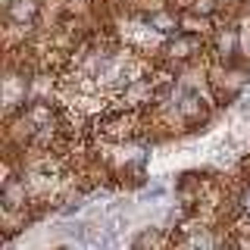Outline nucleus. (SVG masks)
<instances>
[{
    "label": "nucleus",
    "mask_w": 250,
    "mask_h": 250,
    "mask_svg": "<svg viewBox=\"0 0 250 250\" xmlns=\"http://www.w3.org/2000/svg\"><path fill=\"white\" fill-rule=\"evenodd\" d=\"M200 47H203V41H200L197 31H178L166 44V50H169V57H175V60H188V57H194Z\"/></svg>",
    "instance_id": "2"
},
{
    "label": "nucleus",
    "mask_w": 250,
    "mask_h": 250,
    "mask_svg": "<svg viewBox=\"0 0 250 250\" xmlns=\"http://www.w3.org/2000/svg\"><path fill=\"white\" fill-rule=\"evenodd\" d=\"M219 6H222V0H188V10H191L194 16H200V19H209V16H216Z\"/></svg>",
    "instance_id": "6"
},
{
    "label": "nucleus",
    "mask_w": 250,
    "mask_h": 250,
    "mask_svg": "<svg viewBox=\"0 0 250 250\" xmlns=\"http://www.w3.org/2000/svg\"><path fill=\"white\" fill-rule=\"evenodd\" d=\"M147 25H153L160 35H178V16L172 13V10H166V6H160V10H153L150 16H147Z\"/></svg>",
    "instance_id": "3"
},
{
    "label": "nucleus",
    "mask_w": 250,
    "mask_h": 250,
    "mask_svg": "<svg viewBox=\"0 0 250 250\" xmlns=\"http://www.w3.org/2000/svg\"><path fill=\"white\" fill-rule=\"evenodd\" d=\"M216 50L219 57H234V50H238V28H225L216 35Z\"/></svg>",
    "instance_id": "4"
},
{
    "label": "nucleus",
    "mask_w": 250,
    "mask_h": 250,
    "mask_svg": "<svg viewBox=\"0 0 250 250\" xmlns=\"http://www.w3.org/2000/svg\"><path fill=\"white\" fill-rule=\"evenodd\" d=\"M178 109H182L188 119H203V116H207V106H203V100L197 94H188L182 104H178Z\"/></svg>",
    "instance_id": "5"
},
{
    "label": "nucleus",
    "mask_w": 250,
    "mask_h": 250,
    "mask_svg": "<svg viewBox=\"0 0 250 250\" xmlns=\"http://www.w3.org/2000/svg\"><path fill=\"white\" fill-rule=\"evenodd\" d=\"M244 207H247V213H250V191L244 194Z\"/></svg>",
    "instance_id": "7"
},
{
    "label": "nucleus",
    "mask_w": 250,
    "mask_h": 250,
    "mask_svg": "<svg viewBox=\"0 0 250 250\" xmlns=\"http://www.w3.org/2000/svg\"><path fill=\"white\" fill-rule=\"evenodd\" d=\"M3 13L10 25H22V28L35 25L38 16H41V0H6Z\"/></svg>",
    "instance_id": "1"
}]
</instances>
